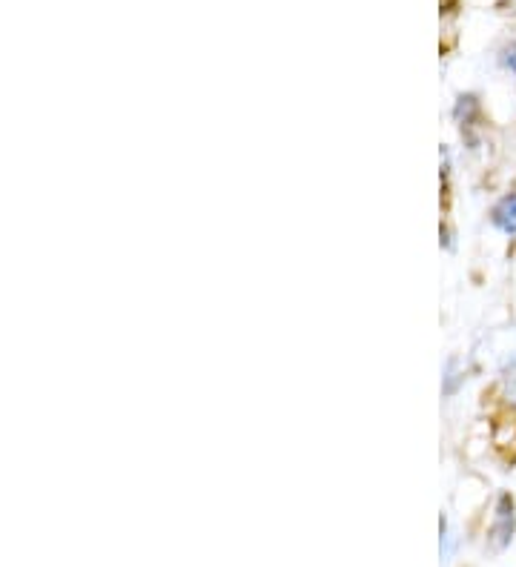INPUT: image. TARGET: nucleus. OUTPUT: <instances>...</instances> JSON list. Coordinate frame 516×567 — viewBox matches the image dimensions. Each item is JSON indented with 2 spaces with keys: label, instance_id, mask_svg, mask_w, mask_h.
Instances as JSON below:
<instances>
[{
  "label": "nucleus",
  "instance_id": "7",
  "mask_svg": "<svg viewBox=\"0 0 516 567\" xmlns=\"http://www.w3.org/2000/svg\"><path fill=\"white\" fill-rule=\"evenodd\" d=\"M451 556H453V536L451 530H448V519H442V559L451 562Z\"/></svg>",
  "mask_w": 516,
  "mask_h": 567
},
{
  "label": "nucleus",
  "instance_id": "6",
  "mask_svg": "<svg viewBox=\"0 0 516 567\" xmlns=\"http://www.w3.org/2000/svg\"><path fill=\"white\" fill-rule=\"evenodd\" d=\"M499 66L516 75V41L505 43V46H502V52H499Z\"/></svg>",
  "mask_w": 516,
  "mask_h": 567
},
{
  "label": "nucleus",
  "instance_id": "8",
  "mask_svg": "<svg viewBox=\"0 0 516 567\" xmlns=\"http://www.w3.org/2000/svg\"><path fill=\"white\" fill-rule=\"evenodd\" d=\"M502 9H505V12H516V0H505Z\"/></svg>",
  "mask_w": 516,
  "mask_h": 567
},
{
  "label": "nucleus",
  "instance_id": "4",
  "mask_svg": "<svg viewBox=\"0 0 516 567\" xmlns=\"http://www.w3.org/2000/svg\"><path fill=\"white\" fill-rule=\"evenodd\" d=\"M499 373H502L499 376V393H502V399L508 401L511 407H516V364L499 370Z\"/></svg>",
  "mask_w": 516,
  "mask_h": 567
},
{
  "label": "nucleus",
  "instance_id": "5",
  "mask_svg": "<svg viewBox=\"0 0 516 567\" xmlns=\"http://www.w3.org/2000/svg\"><path fill=\"white\" fill-rule=\"evenodd\" d=\"M456 364H459V361L451 358V361H448V367H445V384H442L445 396H453V393L459 390V384L465 381V376H459V373H456Z\"/></svg>",
  "mask_w": 516,
  "mask_h": 567
},
{
  "label": "nucleus",
  "instance_id": "3",
  "mask_svg": "<svg viewBox=\"0 0 516 567\" xmlns=\"http://www.w3.org/2000/svg\"><path fill=\"white\" fill-rule=\"evenodd\" d=\"M453 118H456V124L462 126L476 124V118H479V101H476V95H462V98L456 101Z\"/></svg>",
  "mask_w": 516,
  "mask_h": 567
},
{
  "label": "nucleus",
  "instance_id": "2",
  "mask_svg": "<svg viewBox=\"0 0 516 567\" xmlns=\"http://www.w3.org/2000/svg\"><path fill=\"white\" fill-rule=\"evenodd\" d=\"M491 224L502 235H516V192H505L491 207Z\"/></svg>",
  "mask_w": 516,
  "mask_h": 567
},
{
  "label": "nucleus",
  "instance_id": "1",
  "mask_svg": "<svg viewBox=\"0 0 516 567\" xmlns=\"http://www.w3.org/2000/svg\"><path fill=\"white\" fill-rule=\"evenodd\" d=\"M516 533V504L508 493H502L496 499L494 507V522L488 527V545L494 553H502L505 547L514 542Z\"/></svg>",
  "mask_w": 516,
  "mask_h": 567
}]
</instances>
